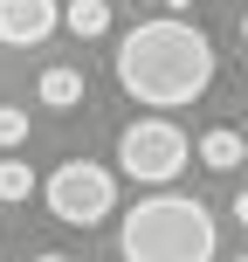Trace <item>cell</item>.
I'll list each match as a JSON object with an SVG mask.
<instances>
[{
    "label": "cell",
    "instance_id": "1",
    "mask_svg": "<svg viewBox=\"0 0 248 262\" xmlns=\"http://www.w3.org/2000/svg\"><path fill=\"white\" fill-rule=\"evenodd\" d=\"M118 83H124V97H138V104H152V111H179V104H193V97H207L214 41L200 35L186 14L138 21V28H124V41H118Z\"/></svg>",
    "mask_w": 248,
    "mask_h": 262
},
{
    "label": "cell",
    "instance_id": "2",
    "mask_svg": "<svg viewBox=\"0 0 248 262\" xmlns=\"http://www.w3.org/2000/svg\"><path fill=\"white\" fill-rule=\"evenodd\" d=\"M214 249H221V228L186 193L138 200L124 214V228H118V255L124 262H214Z\"/></svg>",
    "mask_w": 248,
    "mask_h": 262
},
{
    "label": "cell",
    "instance_id": "3",
    "mask_svg": "<svg viewBox=\"0 0 248 262\" xmlns=\"http://www.w3.org/2000/svg\"><path fill=\"white\" fill-rule=\"evenodd\" d=\"M41 200H49V214L62 228H97L118 214V172L97 166V159H62L49 172V186H41Z\"/></svg>",
    "mask_w": 248,
    "mask_h": 262
},
{
    "label": "cell",
    "instance_id": "4",
    "mask_svg": "<svg viewBox=\"0 0 248 262\" xmlns=\"http://www.w3.org/2000/svg\"><path fill=\"white\" fill-rule=\"evenodd\" d=\"M179 166H186V131L172 124V118H138V124H124V138H118V172H131L138 186H166Z\"/></svg>",
    "mask_w": 248,
    "mask_h": 262
},
{
    "label": "cell",
    "instance_id": "5",
    "mask_svg": "<svg viewBox=\"0 0 248 262\" xmlns=\"http://www.w3.org/2000/svg\"><path fill=\"white\" fill-rule=\"evenodd\" d=\"M55 21H62V0H0V41H14V49L49 41Z\"/></svg>",
    "mask_w": 248,
    "mask_h": 262
},
{
    "label": "cell",
    "instance_id": "6",
    "mask_svg": "<svg viewBox=\"0 0 248 262\" xmlns=\"http://www.w3.org/2000/svg\"><path fill=\"white\" fill-rule=\"evenodd\" d=\"M41 104H49V111H69V104H83V69H69V62L41 69Z\"/></svg>",
    "mask_w": 248,
    "mask_h": 262
},
{
    "label": "cell",
    "instance_id": "7",
    "mask_svg": "<svg viewBox=\"0 0 248 262\" xmlns=\"http://www.w3.org/2000/svg\"><path fill=\"white\" fill-rule=\"evenodd\" d=\"M200 159H207L214 172H235L248 159V145H241V131H207V138H200Z\"/></svg>",
    "mask_w": 248,
    "mask_h": 262
},
{
    "label": "cell",
    "instance_id": "8",
    "mask_svg": "<svg viewBox=\"0 0 248 262\" xmlns=\"http://www.w3.org/2000/svg\"><path fill=\"white\" fill-rule=\"evenodd\" d=\"M62 21H69V35L90 41V35H104V28H110V0H69Z\"/></svg>",
    "mask_w": 248,
    "mask_h": 262
},
{
    "label": "cell",
    "instance_id": "9",
    "mask_svg": "<svg viewBox=\"0 0 248 262\" xmlns=\"http://www.w3.org/2000/svg\"><path fill=\"white\" fill-rule=\"evenodd\" d=\"M28 193H35L28 159H0V207H7V200H28Z\"/></svg>",
    "mask_w": 248,
    "mask_h": 262
},
{
    "label": "cell",
    "instance_id": "10",
    "mask_svg": "<svg viewBox=\"0 0 248 262\" xmlns=\"http://www.w3.org/2000/svg\"><path fill=\"white\" fill-rule=\"evenodd\" d=\"M28 138V111H14V104H0V152H14V145Z\"/></svg>",
    "mask_w": 248,
    "mask_h": 262
},
{
    "label": "cell",
    "instance_id": "11",
    "mask_svg": "<svg viewBox=\"0 0 248 262\" xmlns=\"http://www.w3.org/2000/svg\"><path fill=\"white\" fill-rule=\"evenodd\" d=\"M235 221L248 228V186H241V193H235Z\"/></svg>",
    "mask_w": 248,
    "mask_h": 262
},
{
    "label": "cell",
    "instance_id": "12",
    "mask_svg": "<svg viewBox=\"0 0 248 262\" xmlns=\"http://www.w3.org/2000/svg\"><path fill=\"white\" fill-rule=\"evenodd\" d=\"M166 7H172V14H186V7H193V0H166Z\"/></svg>",
    "mask_w": 248,
    "mask_h": 262
},
{
    "label": "cell",
    "instance_id": "13",
    "mask_svg": "<svg viewBox=\"0 0 248 262\" xmlns=\"http://www.w3.org/2000/svg\"><path fill=\"white\" fill-rule=\"evenodd\" d=\"M35 262H69V255H35Z\"/></svg>",
    "mask_w": 248,
    "mask_h": 262
},
{
    "label": "cell",
    "instance_id": "14",
    "mask_svg": "<svg viewBox=\"0 0 248 262\" xmlns=\"http://www.w3.org/2000/svg\"><path fill=\"white\" fill-rule=\"evenodd\" d=\"M241 41H248V14H241Z\"/></svg>",
    "mask_w": 248,
    "mask_h": 262
},
{
    "label": "cell",
    "instance_id": "15",
    "mask_svg": "<svg viewBox=\"0 0 248 262\" xmlns=\"http://www.w3.org/2000/svg\"><path fill=\"white\" fill-rule=\"evenodd\" d=\"M241 262H248V255H241Z\"/></svg>",
    "mask_w": 248,
    "mask_h": 262
}]
</instances>
